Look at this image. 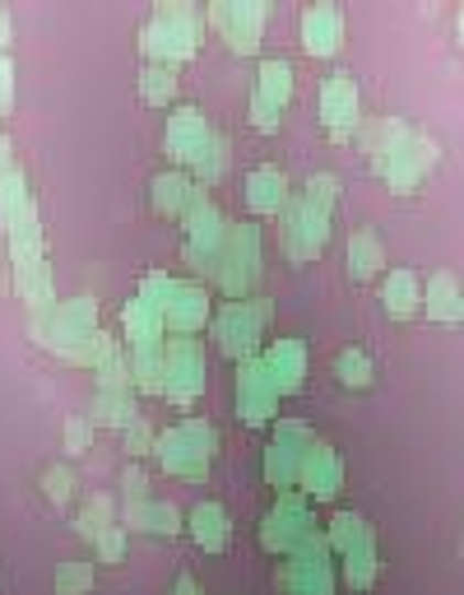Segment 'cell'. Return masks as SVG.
Wrapping results in <instances>:
<instances>
[{"mask_svg":"<svg viewBox=\"0 0 464 595\" xmlns=\"http://www.w3.org/2000/svg\"><path fill=\"white\" fill-rule=\"evenodd\" d=\"M274 317L270 298H241V302H224V312L214 317V340L228 359H256L260 354V330Z\"/></svg>","mask_w":464,"mask_h":595,"instance_id":"obj_1","label":"cell"},{"mask_svg":"<svg viewBox=\"0 0 464 595\" xmlns=\"http://www.w3.org/2000/svg\"><path fill=\"white\" fill-rule=\"evenodd\" d=\"M279 237H283V252H289L293 261H316L325 237H330V210L312 205L306 195H293L289 210H283Z\"/></svg>","mask_w":464,"mask_h":595,"instance_id":"obj_2","label":"cell"},{"mask_svg":"<svg viewBox=\"0 0 464 595\" xmlns=\"http://www.w3.org/2000/svg\"><path fill=\"white\" fill-rule=\"evenodd\" d=\"M163 363H168V382H163L168 401L186 405V401H195V395L205 391V349H201V340L172 336L163 344Z\"/></svg>","mask_w":464,"mask_h":595,"instance_id":"obj_3","label":"cell"},{"mask_svg":"<svg viewBox=\"0 0 464 595\" xmlns=\"http://www.w3.org/2000/svg\"><path fill=\"white\" fill-rule=\"evenodd\" d=\"M432 163H436V145H432L428 136H418V130H409V136L386 153V163H381L377 172H381V178H386L395 191L404 195V191H413L418 182L428 178Z\"/></svg>","mask_w":464,"mask_h":595,"instance_id":"obj_4","label":"cell"},{"mask_svg":"<svg viewBox=\"0 0 464 595\" xmlns=\"http://www.w3.org/2000/svg\"><path fill=\"white\" fill-rule=\"evenodd\" d=\"M237 410L247 424H265V418L279 414V386H274L270 368H265L260 354L237 363Z\"/></svg>","mask_w":464,"mask_h":595,"instance_id":"obj_5","label":"cell"},{"mask_svg":"<svg viewBox=\"0 0 464 595\" xmlns=\"http://www.w3.org/2000/svg\"><path fill=\"white\" fill-rule=\"evenodd\" d=\"M321 121L330 126V140H335V145H344L353 130H358V121H363L358 84H353L344 71L330 75V79L321 84Z\"/></svg>","mask_w":464,"mask_h":595,"instance_id":"obj_6","label":"cell"},{"mask_svg":"<svg viewBox=\"0 0 464 595\" xmlns=\"http://www.w3.org/2000/svg\"><path fill=\"white\" fill-rule=\"evenodd\" d=\"M214 145V130L205 121L201 107H176V113L168 117V153L182 168H195L205 159V149Z\"/></svg>","mask_w":464,"mask_h":595,"instance_id":"obj_7","label":"cell"},{"mask_svg":"<svg viewBox=\"0 0 464 595\" xmlns=\"http://www.w3.org/2000/svg\"><path fill=\"white\" fill-rule=\"evenodd\" d=\"M312 507H306L298 493H283L279 502H274V512L265 517V531H260V544L265 549H279V554H289V549L312 531Z\"/></svg>","mask_w":464,"mask_h":595,"instance_id":"obj_8","label":"cell"},{"mask_svg":"<svg viewBox=\"0 0 464 595\" xmlns=\"http://www.w3.org/2000/svg\"><path fill=\"white\" fill-rule=\"evenodd\" d=\"M209 19L218 29H224L228 47L251 56L260 47V29H265V6H256V0H241V6H214Z\"/></svg>","mask_w":464,"mask_h":595,"instance_id":"obj_9","label":"cell"},{"mask_svg":"<svg viewBox=\"0 0 464 595\" xmlns=\"http://www.w3.org/2000/svg\"><path fill=\"white\" fill-rule=\"evenodd\" d=\"M153 451H159V466L168 475H176V479H186V484H205L209 479V456L195 443H186L182 428L159 433V447H153Z\"/></svg>","mask_w":464,"mask_h":595,"instance_id":"obj_10","label":"cell"},{"mask_svg":"<svg viewBox=\"0 0 464 595\" xmlns=\"http://www.w3.org/2000/svg\"><path fill=\"white\" fill-rule=\"evenodd\" d=\"M209 317H214L209 312V294L201 289V284H182V279H176V294L163 307V326L172 330V336H195V330H201Z\"/></svg>","mask_w":464,"mask_h":595,"instance_id":"obj_11","label":"cell"},{"mask_svg":"<svg viewBox=\"0 0 464 595\" xmlns=\"http://www.w3.org/2000/svg\"><path fill=\"white\" fill-rule=\"evenodd\" d=\"M298 484L312 489V498H335V489L344 484V460L335 456V447L316 443L312 451L302 456V470H298Z\"/></svg>","mask_w":464,"mask_h":595,"instance_id":"obj_12","label":"cell"},{"mask_svg":"<svg viewBox=\"0 0 464 595\" xmlns=\"http://www.w3.org/2000/svg\"><path fill=\"white\" fill-rule=\"evenodd\" d=\"M260 359H265V368H270L279 395H293L302 386V378H306V344L302 340H274Z\"/></svg>","mask_w":464,"mask_h":595,"instance_id":"obj_13","label":"cell"},{"mask_svg":"<svg viewBox=\"0 0 464 595\" xmlns=\"http://www.w3.org/2000/svg\"><path fill=\"white\" fill-rule=\"evenodd\" d=\"M339 42H344V14L335 6H312L302 14V47L312 56L339 52Z\"/></svg>","mask_w":464,"mask_h":595,"instance_id":"obj_14","label":"cell"},{"mask_svg":"<svg viewBox=\"0 0 464 595\" xmlns=\"http://www.w3.org/2000/svg\"><path fill=\"white\" fill-rule=\"evenodd\" d=\"M293 201V191H289V178H283L279 168H251V178H247V205L256 214H283Z\"/></svg>","mask_w":464,"mask_h":595,"instance_id":"obj_15","label":"cell"},{"mask_svg":"<svg viewBox=\"0 0 464 595\" xmlns=\"http://www.w3.org/2000/svg\"><path fill=\"white\" fill-rule=\"evenodd\" d=\"M0 224H6V233H19V229H29L37 224V205H33V195H29V182H24V172H10V178H0Z\"/></svg>","mask_w":464,"mask_h":595,"instance_id":"obj_16","label":"cell"},{"mask_svg":"<svg viewBox=\"0 0 464 595\" xmlns=\"http://www.w3.org/2000/svg\"><path fill=\"white\" fill-rule=\"evenodd\" d=\"M186 531L195 535V544H201L205 554H224V549H228V512H224V502H195L191 517H186Z\"/></svg>","mask_w":464,"mask_h":595,"instance_id":"obj_17","label":"cell"},{"mask_svg":"<svg viewBox=\"0 0 464 595\" xmlns=\"http://www.w3.org/2000/svg\"><path fill=\"white\" fill-rule=\"evenodd\" d=\"M381 302H386V312L395 321H409L423 312V289H418V270H390L386 284H381Z\"/></svg>","mask_w":464,"mask_h":595,"instance_id":"obj_18","label":"cell"},{"mask_svg":"<svg viewBox=\"0 0 464 595\" xmlns=\"http://www.w3.org/2000/svg\"><path fill=\"white\" fill-rule=\"evenodd\" d=\"M460 307H464L460 279H455L451 270L428 275V284H423V312H428L432 321H460Z\"/></svg>","mask_w":464,"mask_h":595,"instance_id":"obj_19","label":"cell"},{"mask_svg":"<svg viewBox=\"0 0 464 595\" xmlns=\"http://www.w3.org/2000/svg\"><path fill=\"white\" fill-rule=\"evenodd\" d=\"M121 525H140V531H149V535H176L182 531V512H176L172 502L140 498V502H126Z\"/></svg>","mask_w":464,"mask_h":595,"instance_id":"obj_20","label":"cell"},{"mask_svg":"<svg viewBox=\"0 0 464 595\" xmlns=\"http://www.w3.org/2000/svg\"><path fill=\"white\" fill-rule=\"evenodd\" d=\"M130 378L144 395H159L168 382V363H163V340L153 344H130Z\"/></svg>","mask_w":464,"mask_h":595,"instance_id":"obj_21","label":"cell"},{"mask_svg":"<svg viewBox=\"0 0 464 595\" xmlns=\"http://www.w3.org/2000/svg\"><path fill=\"white\" fill-rule=\"evenodd\" d=\"M195 191H201V187H195L191 172H182V168H176V172H163V178H153V210H159V214H172V219H182Z\"/></svg>","mask_w":464,"mask_h":595,"instance_id":"obj_22","label":"cell"},{"mask_svg":"<svg viewBox=\"0 0 464 595\" xmlns=\"http://www.w3.org/2000/svg\"><path fill=\"white\" fill-rule=\"evenodd\" d=\"M381 266H386V242L371 229H358L348 237V275L371 279V275H381Z\"/></svg>","mask_w":464,"mask_h":595,"instance_id":"obj_23","label":"cell"},{"mask_svg":"<svg viewBox=\"0 0 464 595\" xmlns=\"http://www.w3.org/2000/svg\"><path fill=\"white\" fill-rule=\"evenodd\" d=\"M94 424H107V428H130V424H140V405H136V395L130 391H98L94 395Z\"/></svg>","mask_w":464,"mask_h":595,"instance_id":"obj_24","label":"cell"},{"mask_svg":"<svg viewBox=\"0 0 464 595\" xmlns=\"http://www.w3.org/2000/svg\"><path fill=\"white\" fill-rule=\"evenodd\" d=\"M121 326H126V340L130 344H153V340H163V312H153V307L144 298H130L121 307Z\"/></svg>","mask_w":464,"mask_h":595,"instance_id":"obj_25","label":"cell"},{"mask_svg":"<svg viewBox=\"0 0 464 595\" xmlns=\"http://www.w3.org/2000/svg\"><path fill=\"white\" fill-rule=\"evenodd\" d=\"M330 549H339V554H358V549H371L377 544V535H371V525L358 517V512H339L335 521H330V531H325Z\"/></svg>","mask_w":464,"mask_h":595,"instance_id":"obj_26","label":"cell"},{"mask_svg":"<svg viewBox=\"0 0 464 595\" xmlns=\"http://www.w3.org/2000/svg\"><path fill=\"white\" fill-rule=\"evenodd\" d=\"M256 94L265 103H274L279 113H283V103L293 98V65L289 61H260V71H256Z\"/></svg>","mask_w":464,"mask_h":595,"instance_id":"obj_27","label":"cell"},{"mask_svg":"<svg viewBox=\"0 0 464 595\" xmlns=\"http://www.w3.org/2000/svg\"><path fill=\"white\" fill-rule=\"evenodd\" d=\"M14 289L24 302L33 307H52L56 302V289H52V270H47V261H33V266H19L14 270Z\"/></svg>","mask_w":464,"mask_h":595,"instance_id":"obj_28","label":"cell"},{"mask_svg":"<svg viewBox=\"0 0 464 595\" xmlns=\"http://www.w3.org/2000/svg\"><path fill=\"white\" fill-rule=\"evenodd\" d=\"M279 586L289 595H335V577H330V563L325 567H283Z\"/></svg>","mask_w":464,"mask_h":595,"instance_id":"obj_29","label":"cell"},{"mask_svg":"<svg viewBox=\"0 0 464 595\" xmlns=\"http://www.w3.org/2000/svg\"><path fill=\"white\" fill-rule=\"evenodd\" d=\"M136 378H130V349H121L112 340V349L98 359V391H130Z\"/></svg>","mask_w":464,"mask_h":595,"instance_id":"obj_30","label":"cell"},{"mask_svg":"<svg viewBox=\"0 0 464 595\" xmlns=\"http://www.w3.org/2000/svg\"><path fill=\"white\" fill-rule=\"evenodd\" d=\"M298 470H302V456H298V451H289V447H279V443H270V451H265V479H270L274 489L293 493Z\"/></svg>","mask_w":464,"mask_h":595,"instance_id":"obj_31","label":"cell"},{"mask_svg":"<svg viewBox=\"0 0 464 595\" xmlns=\"http://www.w3.org/2000/svg\"><path fill=\"white\" fill-rule=\"evenodd\" d=\"M176 94V65H144L140 71V98L149 107H163Z\"/></svg>","mask_w":464,"mask_h":595,"instance_id":"obj_32","label":"cell"},{"mask_svg":"<svg viewBox=\"0 0 464 595\" xmlns=\"http://www.w3.org/2000/svg\"><path fill=\"white\" fill-rule=\"evenodd\" d=\"M6 242H10V266L14 270L19 266H33V261H47V237H42L37 224L19 229V233H6Z\"/></svg>","mask_w":464,"mask_h":595,"instance_id":"obj_33","label":"cell"},{"mask_svg":"<svg viewBox=\"0 0 464 595\" xmlns=\"http://www.w3.org/2000/svg\"><path fill=\"white\" fill-rule=\"evenodd\" d=\"M107 525H117V512H112V498H107V493H94V498H88L84 502V512H79V521H75V531L88 540V544H94L102 531H107Z\"/></svg>","mask_w":464,"mask_h":595,"instance_id":"obj_34","label":"cell"},{"mask_svg":"<svg viewBox=\"0 0 464 595\" xmlns=\"http://www.w3.org/2000/svg\"><path fill=\"white\" fill-rule=\"evenodd\" d=\"M377 572H381L377 544H371V549H358V554H348V559H344V586H353V591H367L371 582H377Z\"/></svg>","mask_w":464,"mask_h":595,"instance_id":"obj_35","label":"cell"},{"mask_svg":"<svg viewBox=\"0 0 464 595\" xmlns=\"http://www.w3.org/2000/svg\"><path fill=\"white\" fill-rule=\"evenodd\" d=\"M88 591H94V563L65 559L56 567V595H88Z\"/></svg>","mask_w":464,"mask_h":595,"instance_id":"obj_36","label":"cell"},{"mask_svg":"<svg viewBox=\"0 0 464 595\" xmlns=\"http://www.w3.org/2000/svg\"><path fill=\"white\" fill-rule=\"evenodd\" d=\"M335 372H339V382L353 386V391L371 386V359L363 354V349H344V354L335 359Z\"/></svg>","mask_w":464,"mask_h":595,"instance_id":"obj_37","label":"cell"},{"mask_svg":"<svg viewBox=\"0 0 464 595\" xmlns=\"http://www.w3.org/2000/svg\"><path fill=\"white\" fill-rule=\"evenodd\" d=\"M172 294H176V279H172V275H163V270H149V275H144V284H140V298L153 307V312H163V307L172 302Z\"/></svg>","mask_w":464,"mask_h":595,"instance_id":"obj_38","label":"cell"},{"mask_svg":"<svg viewBox=\"0 0 464 595\" xmlns=\"http://www.w3.org/2000/svg\"><path fill=\"white\" fill-rule=\"evenodd\" d=\"M94 559L98 563H121L126 559V525H107V531L94 540Z\"/></svg>","mask_w":464,"mask_h":595,"instance_id":"obj_39","label":"cell"},{"mask_svg":"<svg viewBox=\"0 0 464 595\" xmlns=\"http://www.w3.org/2000/svg\"><path fill=\"white\" fill-rule=\"evenodd\" d=\"M42 489H47V498H52V502H61V507H65V502L75 498V470H71V466H52L47 475H42Z\"/></svg>","mask_w":464,"mask_h":595,"instance_id":"obj_40","label":"cell"},{"mask_svg":"<svg viewBox=\"0 0 464 595\" xmlns=\"http://www.w3.org/2000/svg\"><path fill=\"white\" fill-rule=\"evenodd\" d=\"M88 443H94V418H84V414L65 418V451L79 456V451H88Z\"/></svg>","mask_w":464,"mask_h":595,"instance_id":"obj_41","label":"cell"},{"mask_svg":"<svg viewBox=\"0 0 464 595\" xmlns=\"http://www.w3.org/2000/svg\"><path fill=\"white\" fill-rule=\"evenodd\" d=\"M176 428H182V433H186V443H195L205 456H214V451H218V433L205 424V418H182Z\"/></svg>","mask_w":464,"mask_h":595,"instance_id":"obj_42","label":"cell"},{"mask_svg":"<svg viewBox=\"0 0 464 595\" xmlns=\"http://www.w3.org/2000/svg\"><path fill=\"white\" fill-rule=\"evenodd\" d=\"M153 447H159V433H153V428L144 424V418H140V424H130V428H126V451H130V456H149Z\"/></svg>","mask_w":464,"mask_h":595,"instance_id":"obj_43","label":"cell"},{"mask_svg":"<svg viewBox=\"0 0 464 595\" xmlns=\"http://www.w3.org/2000/svg\"><path fill=\"white\" fill-rule=\"evenodd\" d=\"M335 178H330V172H316V178L312 182H306V201H312V205H321V210H330V205H335Z\"/></svg>","mask_w":464,"mask_h":595,"instance_id":"obj_44","label":"cell"},{"mask_svg":"<svg viewBox=\"0 0 464 595\" xmlns=\"http://www.w3.org/2000/svg\"><path fill=\"white\" fill-rule=\"evenodd\" d=\"M251 126L256 130H279V107L265 103L260 94H251Z\"/></svg>","mask_w":464,"mask_h":595,"instance_id":"obj_45","label":"cell"},{"mask_svg":"<svg viewBox=\"0 0 464 595\" xmlns=\"http://www.w3.org/2000/svg\"><path fill=\"white\" fill-rule=\"evenodd\" d=\"M121 493H126V502H140V498H149V475H144L140 466H130V470L121 475Z\"/></svg>","mask_w":464,"mask_h":595,"instance_id":"obj_46","label":"cell"},{"mask_svg":"<svg viewBox=\"0 0 464 595\" xmlns=\"http://www.w3.org/2000/svg\"><path fill=\"white\" fill-rule=\"evenodd\" d=\"M10 103H14V61L0 52V113H10Z\"/></svg>","mask_w":464,"mask_h":595,"instance_id":"obj_47","label":"cell"},{"mask_svg":"<svg viewBox=\"0 0 464 595\" xmlns=\"http://www.w3.org/2000/svg\"><path fill=\"white\" fill-rule=\"evenodd\" d=\"M172 595H205V586L191 577V572H182V577H176V591Z\"/></svg>","mask_w":464,"mask_h":595,"instance_id":"obj_48","label":"cell"},{"mask_svg":"<svg viewBox=\"0 0 464 595\" xmlns=\"http://www.w3.org/2000/svg\"><path fill=\"white\" fill-rule=\"evenodd\" d=\"M10 172H14V159H10V140L0 136V178H10Z\"/></svg>","mask_w":464,"mask_h":595,"instance_id":"obj_49","label":"cell"},{"mask_svg":"<svg viewBox=\"0 0 464 595\" xmlns=\"http://www.w3.org/2000/svg\"><path fill=\"white\" fill-rule=\"evenodd\" d=\"M460 33H464V10H460Z\"/></svg>","mask_w":464,"mask_h":595,"instance_id":"obj_50","label":"cell"},{"mask_svg":"<svg viewBox=\"0 0 464 595\" xmlns=\"http://www.w3.org/2000/svg\"><path fill=\"white\" fill-rule=\"evenodd\" d=\"M460 321H464V307H460Z\"/></svg>","mask_w":464,"mask_h":595,"instance_id":"obj_51","label":"cell"}]
</instances>
